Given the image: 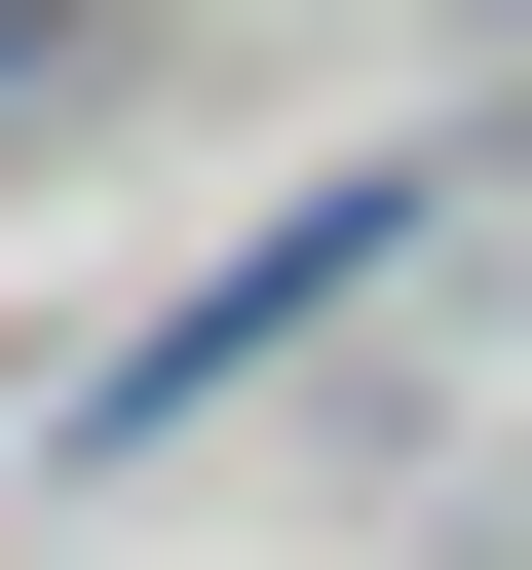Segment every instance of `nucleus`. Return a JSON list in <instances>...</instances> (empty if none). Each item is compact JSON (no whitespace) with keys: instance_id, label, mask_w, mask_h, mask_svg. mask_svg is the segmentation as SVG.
Wrapping results in <instances>:
<instances>
[{"instance_id":"1","label":"nucleus","mask_w":532,"mask_h":570,"mask_svg":"<svg viewBox=\"0 0 532 570\" xmlns=\"http://www.w3.org/2000/svg\"><path fill=\"white\" fill-rule=\"evenodd\" d=\"M343 305H381V190H305L228 305H152V381H115V419H190V381H266V343H343Z\"/></svg>"}]
</instances>
